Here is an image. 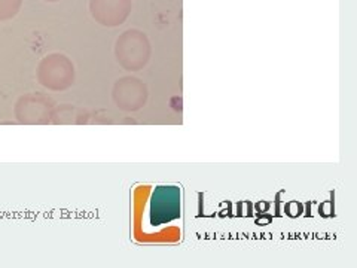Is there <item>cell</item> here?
<instances>
[{
  "mask_svg": "<svg viewBox=\"0 0 357 268\" xmlns=\"http://www.w3.org/2000/svg\"><path fill=\"white\" fill-rule=\"evenodd\" d=\"M151 42L143 31L137 29L126 30L116 39L115 57L122 69L139 72L151 60Z\"/></svg>",
  "mask_w": 357,
  "mask_h": 268,
  "instance_id": "obj_1",
  "label": "cell"
},
{
  "mask_svg": "<svg viewBox=\"0 0 357 268\" xmlns=\"http://www.w3.org/2000/svg\"><path fill=\"white\" fill-rule=\"evenodd\" d=\"M36 77L50 91H64L75 84V66L64 54H50L40 60Z\"/></svg>",
  "mask_w": 357,
  "mask_h": 268,
  "instance_id": "obj_2",
  "label": "cell"
},
{
  "mask_svg": "<svg viewBox=\"0 0 357 268\" xmlns=\"http://www.w3.org/2000/svg\"><path fill=\"white\" fill-rule=\"evenodd\" d=\"M181 189L162 185L153 189L149 201V222L152 227H161L181 218Z\"/></svg>",
  "mask_w": 357,
  "mask_h": 268,
  "instance_id": "obj_3",
  "label": "cell"
},
{
  "mask_svg": "<svg viewBox=\"0 0 357 268\" xmlns=\"http://www.w3.org/2000/svg\"><path fill=\"white\" fill-rule=\"evenodd\" d=\"M52 110L54 105L48 97H43L40 94H26L18 98L14 114L21 124L39 126L48 124L51 121Z\"/></svg>",
  "mask_w": 357,
  "mask_h": 268,
  "instance_id": "obj_4",
  "label": "cell"
},
{
  "mask_svg": "<svg viewBox=\"0 0 357 268\" xmlns=\"http://www.w3.org/2000/svg\"><path fill=\"white\" fill-rule=\"evenodd\" d=\"M148 87L134 76H126L118 80L114 85L115 105L126 112H137L148 102Z\"/></svg>",
  "mask_w": 357,
  "mask_h": 268,
  "instance_id": "obj_5",
  "label": "cell"
},
{
  "mask_svg": "<svg viewBox=\"0 0 357 268\" xmlns=\"http://www.w3.org/2000/svg\"><path fill=\"white\" fill-rule=\"evenodd\" d=\"M131 0H89V13L96 22L105 27H118L128 20Z\"/></svg>",
  "mask_w": 357,
  "mask_h": 268,
  "instance_id": "obj_6",
  "label": "cell"
},
{
  "mask_svg": "<svg viewBox=\"0 0 357 268\" xmlns=\"http://www.w3.org/2000/svg\"><path fill=\"white\" fill-rule=\"evenodd\" d=\"M22 6V0H0V21L13 20Z\"/></svg>",
  "mask_w": 357,
  "mask_h": 268,
  "instance_id": "obj_7",
  "label": "cell"
},
{
  "mask_svg": "<svg viewBox=\"0 0 357 268\" xmlns=\"http://www.w3.org/2000/svg\"><path fill=\"white\" fill-rule=\"evenodd\" d=\"M45 2H51V3H54V2H60V0H45Z\"/></svg>",
  "mask_w": 357,
  "mask_h": 268,
  "instance_id": "obj_8",
  "label": "cell"
}]
</instances>
